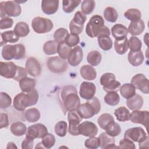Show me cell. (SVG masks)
<instances>
[{"mask_svg": "<svg viewBox=\"0 0 149 149\" xmlns=\"http://www.w3.org/2000/svg\"><path fill=\"white\" fill-rule=\"evenodd\" d=\"M61 97L63 107L66 111H76L80 105L76 88L72 85H67L63 87Z\"/></svg>", "mask_w": 149, "mask_h": 149, "instance_id": "1", "label": "cell"}, {"mask_svg": "<svg viewBox=\"0 0 149 149\" xmlns=\"http://www.w3.org/2000/svg\"><path fill=\"white\" fill-rule=\"evenodd\" d=\"M86 33L91 38L103 34L109 36L111 34L109 28L104 24V20L102 17L98 15H94L90 19L86 25Z\"/></svg>", "mask_w": 149, "mask_h": 149, "instance_id": "2", "label": "cell"}, {"mask_svg": "<svg viewBox=\"0 0 149 149\" xmlns=\"http://www.w3.org/2000/svg\"><path fill=\"white\" fill-rule=\"evenodd\" d=\"M38 100V93L34 88L30 92H22L17 94L13 99V105L17 111H23L27 107L36 105Z\"/></svg>", "mask_w": 149, "mask_h": 149, "instance_id": "3", "label": "cell"}, {"mask_svg": "<svg viewBox=\"0 0 149 149\" xmlns=\"http://www.w3.org/2000/svg\"><path fill=\"white\" fill-rule=\"evenodd\" d=\"M100 110V101L97 97H94L85 103L80 104L76 111L82 119H88L98 113Z\"/></svg>", "mask_w": 149, "mask_h": 149, "instance_id": "4", "label": "cell"}, {"mask_svg": "<svg viewBox=\"0 0 149 149\" xmlns=\"http://www.w3.org/2000/svg\"><path fill=\"white\" fill-rule=\"evenodd\" d=\"M26 55V49L22 44L4 45L2 49V58L6 61L12 59H20L24 58Z\"/></svg>", "mask_w": 149, "mask_h": 149, "instance_id": "5", "label": "cell"}, {"mask_svg": "<svg viewBox=\"0 0 149 149\" xmlns=\"http://www.w3.org/2000/svg\"><path fill=\"white\" fill-rule=\"evenodd\" d=\"M22 12V8L17 1H8L0 2V16L1 19L6 17H16Z\"/></svg>", "mask_w": 149, "mask_h": 149, "instance_id": "6", "label": "cell"}, {"mask_svg": "<svg viewBox=\"0 0 149 149\" xmlns=\"http://www.w3.org/2000/svg\"><path fill=\"white\" fill-rule=\"evenodd\" d=\"M31 26L34 31L37 34H44L51 31L54 24L50 19L38 16L33 19Z\"/></svg>", "mask_w": 149, "mask_h": 149, "instance_id": "7", "label": "cell"}, {"mask_svg": "<svg viewBox=\"0 0 149 149\" xmlns=\"http://www.w3.org/2000/svg\"><path fill=\"white\" fill-rule=\"evenodd\" d=\"M86 20V15L80 11L76 12L73 19L70 21L69 25L70 33L76 35L81 34L83 30L84 23Z\"/></svg>", "mask_w": 149, "mask_h": 149, "instance_id": "8", "label": "cell"}, {"mask_svg": "<svg viewBox=\"0 0 149 149\" xmlns=\"http://www.w3.org/2000/svg\"><path fill=\"white\" fill-rule=\"evenodd\" d=\"M48 69L55 73H61L66 71L68 64L65 59L59 56L50 57L47 61Z\"/></svg>", "mask_w": 149, "mask_h": 149, "instance_id": "9", "label": "cell"}, {"mask_svg": "<svg viewBox=\"0 0 149 149\" xmlns=\"http://www.w3.org/2000/svg\"><path fill=\"white\" fill-rule=\"evenodd\" d=\"M148 137L144 130L141 127H135L128 129L124 134V138L128 139L133 142L141 143Z\"/></svg>", "mask_w": 149, "mask_h": 149, "instance_id": "10", "label": "cell"}, {"mask_svg": "<svg viewBox=\"0 0 149 149\" xmlns=\"http://www.w3.org/2000/svg\"><path fill=\"white\" fill-rule=\"evenodd\" d=\"M48 133L47 127L40 123H36L29 126L26 133V137L31 139H42Z\"/></svg>", "mask_w": 149, "mask_h": 149, "instance_id": "11", "label": "cell"}, {"mask_svg": "<svg viewBox=\"0 0 149 149\" xmlns=\"http://www.w3.org/2000/svg\"><path fill=\"white\" fill-rule=\"evenodd\" d=\"M68 119L69 121L68 132L73 136L79 135L78 132V126L82 120V118L78 114L77 111H69L68 113Z\"/></svg>", "mask_w": 149, "mask_h": 149, "instance_id": "12", "label": "cell"}, {"mask_svg": "<svg viewBox=\"0 0 149 149\" xmlns=\"http://www.w3.org/2000/svg\"><path fill=\"white\" fill-rule=\"evenodd\" d=\"M131 83L134 86L136 89H138L144 94H148V80L146 76L142 73H138L134 76L132 80Z\"/></svg>", "mask_w": 149, "mask_h": 149, "instance_id": "13", "label": "cell"}, {"mask_svg": "<svg viewBox=\"0 0 149 149\" xmlns=\"http://www.w3.org/2000/svg\"><path fill=\"white\" fill-rule=\"evenodd\" d=\"M77 129L79 134L86 137H94L98 133V127L96 125L90 121H84L80 123Z\"/></svg>", "mask_w": 149, "mask_h": 149, "instance_id": "14", "label": "cell"}, {"mask_svg": "<svg viewBox=\"0 0 149 149\" xmlns=\"http://www.w3.org/2000/svg\"><path fill=\"white\" fill-rule=\"evenodd\" d=\"M17 70V66L13 62H0V75L6 79H13Z\"/></svg>", "mask_w": 149, "mask_h": 149, "instance_id": "15", "label": "cell"}, {"mask_svg": "<svg viewBox=\"0 0 149 149\" xmlns=\"http://www.w3.org/2000/svg\"><path fill=\"white\" fill-rule=\"evenodd\" d=\"M96 92V87L91 82L83 81L80 86L79 94L81 98L89 100L94 97Z\"/></svg>", "mask_w": 149, "mask_h": 149, "instance_id": "16", "label": "cell"}, {"mask_svg": "<svg viewBox=\"0 0 149 149\" xmlns=\"http://www.w3.org/2000/svg\"><path fill=\"white\" fill-rule=\"evenodd\" d=\"M149 113L147 111L134 110L130 113V120L134 123L141 124L147 129Z\"/></svg>", "mask_w": 149, "mask_h": 149, "instance_id": "17", "label": "cell"}, {"mask_svg": "<svg viewBox=\"0 0 149 149\" xmlns=\"http://www.w3.org/2000/svg\"><path fill=\"white\" fill-rule=\"evenodd\" d=\"M25 68L27 73L33 77H37L41 74V65L35 58H29L26 62Z\"/></svg>", "mask_w": 149, "mask_h": 149, "instance_id": "18", "label": "cell"}, {"mask_svg": "<svg viewBox=\"0 0 149 149\" xmlns=\"http://www.w3.org/2000/svg\"><path fill=\"white\" fill-rule=\"evenodd\" d=\"M83 52L80 46H76L72 48L68 57V62L72 66H77L83 60Z\"/></svg>", "mask_w": 149, "mask_h": 149, "instance_id": "19", "label": "cell"}, {"mask_svg": "<svg viewBox=\"0 0 149 149\" xmlns=\"http://www.w3.org/2000/svg\"><path fill=\"white\" fill-rule=\"evenodd\" d=\"M59 1L58 0H44L41 2V9L46 15L55 13L59 8Z\"/></svg>", "mask_w": 149, "mask_h": 149, "instance_id": "20", "label": "cell"}, {"mask_svg": "<svg viewBox=\"0 0 149 149\" xmlns=\"http://www.w3.org/2000/svg\"><path fill=\"white\" fill-rule=\"evenodd\" d=\"M100 140V147L102 148H119L118 146L115 144V139L114 137L109 136L105 132L101 133L98 137Z\"/></svg>", "mask_w": 149, "mask_h": 149, "instance_id": "21", "label": "cell"}, {"mask_svg": "<svg viewBox=\"0 0 149 149\" xmlns=\"http://www.w3.org/2000/svg\"><path fill=\"white\" fill-rule=\"evenodd\" d=\"M127 28L121 24H115L111 29V33L115 40H120L126 38L128 34Z\"/></svg>", "mask_w": 149, "mask_h": 149, "instance_id": "22", "label": "cell"}, {"mask_svg": "<svg viewBox=\"0 0 149 149\" xmlns=\"http://www.w3.org/2000/svg\"><path fill=\"white\" fill-rule=\"evenodd\" d=\"M145 29V24L143 20L140 19L137 21L131 22L128 27V32L133 36L141 34Z\"/></svg>", "mask_w": 149, "mask_h": 149, "instance_id": "23", "label": "cell"}, {"mask_svg": "<svg viewBox=\"0 0 149 149\" xmlns=\"http://www.w3.org/2000/svg\"><path fill=\"white\" fill-rule=\"evenodd\" d=\"M143 102L144 100L143 97L140 95L136 94L132 97L127 99L126 105L130 110H139L142 107Z\"/></svg>", "mask_w": 149, "mask_h": 149, "instance_id": "24", "label": "cell"}, {"mask_svg": "<svg viewBox=\"0 0 149 149\" xmlns=\"http://www.w3.org/2000/svg\"><path fill=\"white\" fill-rule=\"evenodd\" d=\"M129 62L133 66H139L142 64L144 59V56L141 51L137 52L130 51L127 55Z\"/></svg>", "mask_w": 149, "mask_h": 149, "instance_id": "25", "label": "cell"}, {"mask_svg": "<svg viewBox=\"0 0 149 149\" xmlns=\"http://www.w3.org/2000/svg\"><path fill=\"white\" fill-rule=\"evenodd\" d=\"M80 73L81 76L87 80H93L97 76V72L95 69L88 65L82 66L80 70Z\"/></svg>", "mask_w": 149, "mask_h": 149, "instance_id": "26", "label": "cell"}, {"mask_svg": "<svg viewBox=\"0 0 149 149\" xmlns=\"http://www.w3.org/2000/svg\"><path fill=\"white\" fill-rule=\"evenodd\" d=\"M19 87L23 93H28L34 89L36 86V80L33 79L26 77L19 81Z\"/></svg>", "mask_w": 149, "mask_h": 149, "instance_id": "27", "label": "cell"}, {"mask_svg": "<svg viewBox=\"0 0 149 149\" xmlns=\"http://www.w3.org/2000/svg\"><path fill=\"white\" fill-rule=\"evenodd\" d=\"M10 132L15 136H22L27 132V127L24 123L21 122H16L11 124L10 126Z\"/></svg>", "mask_w": 149, "mask_h": 149, "instance_id": "28", "label": "cell"}, {"mask_svg": "<svg viewBox=\"0 0 149 149\" xmlns=\"http://www.w3.org/2000/svg\"><path fill=\"white\" fill-rule=\"evenodd\" d=\"M121 95L125 99H129L136 94V88L132 83H125L119 88Z\"/></svg>", "mask_w": 149, "mask_h": 149, "instance_id": "29", "label": "cell"}, {"mask_svg": "<svg viewBox=\"0 0 149 149\" xmlns=\"http://www.w3.org/2000/svg\"><path fill=\"white\" fill-rule=\"evenodd\" d=\"M97 41L99 47L104 51H108L112 47V41L109 36L103 34L97 37Z\"/></svg>", "mask_w": 149, "mask_h": 149, "instance_id": "30", "label": "cell"}, {"mask_svg": "<svg viewBox=\"0 0 149 149\" xmlns=\"http://www.w3.org/2000/svg\"><path fill=\"white\" fill-rule=\"evenodd\" d=\"M13 31L18 37H24L29 34L30 29L27 23L24 22H19L15 25Z\"/></svg>", "mask_w": 149, "mask_h": 149, "instance_id": "31", "label": "cell"}, {"mask_svg": "<svg viewBox=\"0 0 149 149\" xmlns=\"http://www.w3.org/2000/svg\"><path fill=\"white\" fill-rule=\"evenodd\" d=\"M114 115L116 119L119 122H126L130 120V113L129 111L125 107H120L114 111Z\"/></svg>", "mask_w": 149, "mask_h": 149, "instance_id": "32", "label": "cell"}, {"mask_svg": "<svg viewBox=\"0 0 149 149\" xmlns=\"http://www.w3.org/2000/svg\"><path fill=\"white\" fill-rule=\"evenodd\" d=\"M24 118L29 122L34 123L40 119V112L36 108H29L24 112Z\"/></svg>", "mask_w": 149, "mask_h": 149, "instance_id": "33", "label": "cell"}, {"mask_svg": "<svg viewBox=\"0 0 149 149\" xmlns=\"http://www.w3.org/2000/svg\"><path fill=\"white\" fill-rule=\"evenodd\" d=\"M59 43L55 40H49L45 42L43 45V51L48 55H51L58 53Z\"/></svg>", "mask_w": 149, "mask_h": 149, "instance_id": "34", "label": "cell"}, {"mask_svg": "<svg viewBox=\"0 0 149 149\" xmlns=\"http://www.w3.org/2000/svg\"><path fill=\"white\" fill-rule=\"evenodd\" d=\"M2 41L1 44L3 42L6 44L7 42L10 43H15L17 42L19 40V37H18L16 34L12 30H9L5 32H3L1 34Z\"/></svg>", "mask_w": 149, "mask_h": 149, "instance_id": "35", "label": "cell"}, {"mask_svg": "<svg viewBox=\"0 0 149 149\" xmlns=\"http://www.w3.org/2000/svg\"><path fill=\"white\" fill-rule=\"evenodd\" d=\"M102 59V55L98 51H92L90 52L87 56V61L92 66H95L99 65Z\"/></svg>", "mask_w": 149, "mask_h": 149, "instance_id": "36", "label": "cell"}, {"mask_svg": "<svg viewBox=\"0 0 149 149\" xmlns=\"http://www.w3.org/2000/svg\"><path fill=\"white\" fill-rule=\"evenodd\" d=\"M114 48L116 53L120 55L125 54L128 49V40L126 38L120 40H115Z\"/></svg>", "mask_w": 149, "mask_h": 149, "instance_id": "37", "label": "cell"}, {"mask_svg": "<svg viewBox=\"0 0 149 149\" xmlns=\"http://www.w3.org/2000/svg\"><path fill=\"white\" fill-rule=\"evenodd\" d=\"M105 102L111 106L118 105L120 101V97L117 91L108 92L104 97Z\"/></svg>", "mask_w": 149, "mask_h": 149, "instance_id": "38", "label": "cell"}, {"mask_svg": "<svg viewBox=\"0 0 149 149\" xmlns=\"http://www.w3.org/2000/svg\"><path fill=\"white\" fill-rule=\"evenodd\" d=\"M104 17L107 21L115 23L118 18V14L114 8L108 6L107 7L104 11Z\"/></svg>", "mask_w": 149, "mask_h": 149, "instance_id": "39", "label": "cell"}, {"mask_svg": "<svg viewBox=\"0 0 149 149\" xmlns=\"http://www.w3.org/2000/svg\"><path fill=\"white\" fill-rule=\"evenodd\" d=\"M81 2L80 0H63L62 1L63 10L67 13H71L79 6Z\"/></svg>", "mask_w": 149, "mask_h": 149, "instance_id": "40", "label": "cell"}, {"mask_svg": "<svg viewBox=\"0 0 149 149\" xmlns=\"http://www.w3.org/2000/svg\"><path fill=\"white\" fill-rule=\"evenodd\" d=\"M114 121L113 117L108 113H104L101 115L98 118L97 122L100 127L105 130L107 126L111 122Z\"/></svg>", "mask_w": 149, "mask_h": 149, "instance_id": "41", "label": "cell"}, {"mask_svg": "<svg viewBox=\"0 0 149 149\" xmlns=\"http://www.w3.org/2000/svg\"><path fill=\"white\" fill-rule=\"evenodd\" d=\"M105 133L109 136L115 137L119 135L121 133V127L120 125L115 122V121L110 123L105 128Z\"/></svg>", "mask_w": 149, "mask_h": 149, "instance_id": "42", "label": "cell"}, {"mask_svg": "<svg viewBox=\"0 0 149 149\" xmlns=\"http://www.w3.org/2000/svg\"><path fill=\"white\" fill-rule=\"evenodd\" d=\"M124 16L131 22H135L141 19V13L137 9L130 8L125 12Z\"/></svg>", "mask_w": 149, "mask_h": 149, "instance_id": "43", "label": "cell"}, {"mask_svg": "<svg viewBox=\"0 0 149 149\" xmlns=\"http://www.w3.org/2000/svg\"><path fill=\"white\" fill-rule=\"evenodd\" d=\"M95 7V2L94 1L92 0H84L81 2V12L86 15H90L91 13Z\"/></svg>", "mask_w": 149, "mask_h": 149, "instance_id": "44", "label": "cell"}, {"mask_svg": "<svg viewBox=\"0 0 149 149\" xmlns=\"http://www.w3.org/2000/svg\"><path fill=\"white\" fill-rule=\"evenodd\" d=\"M142 42L141 40L136 36H132L128 40V48L132 52L141 51Z\"/></svg>", "mask_w": 149, "mask_h": 149, "instance_id": "45", "label": "cell"}, {"mask_svg": "<svg viewBox=\"0 0 149 149\" xmlns=\"http://www.w3.org/2000/svg\"><path fill=\"white\" fill-rule=\"evenodd\" d=\"M55 133L57 136L63 137L66 135L68 130V124L65 121L61 120L56 123L54 127Z\"/></svg>", "mask_w": 149, "mask_h": 149, "instance_id": "46", "label": "cell"}, {"mask_svg": "<svg viewBox=\"0 0 149 149\" xmlns=\"http://www.w3.org/2000/svg\"><path fill=\"white\" fill-rule=\"evenodd\" d=\"M69 34L68 30L65 28L61 27L57 29L54 34V38L58 43L64 42L65 38Z\"/></svg>", "mask_w": 149, "mask_h": 149, "instance_id": "47", "label": "cell"}, {"mask_svg": "<svg viewBox=\"0 0 149 149\" xmlns=\"http://www.w3.org/2000/svg\"><path fill=\"white\" fill-rule=\"evenodd\" d=\"M72 48L68 47L65 42L59 43L58 48V54L61 58L63 59H68L69 54L71 51Z\"/></svg>", "mask_w": 149, "mask_h": 149, "instance_id": "48", "label": "cell"}, {"mask_svg": "<svg viewBox=\"0 0 149 149\" xmlns=\"http://www.w3.org/2000/svg\"><path fill=\"white\" fill-rule=\"evenodd\" d=\"M12 103V98L7 93L1 92L0 93V108L5 109L9 107Z\"/></svg>", "mask_w": 149, "mask_h": 149, "instance_id": "49", "label": "cell"}, {"mask_svg": "<svg viewBox=\"0 0 149 149\" xmlns=\"http://www.w3.org/2000/svg\"><path fill=\"white\" fill-rule=\"evenodd\" d=\"M41 143L45 148L49 149L54 146L55 143V138L52 134L48 133L42 138Z\"/></svg>", "mask_w": 149, "mask_h": 149, "instance_id": "50", "label": "cell"}, {"mask_svg": "<svg viewBox=\"0 0 149 149\" xmlns=\"http://www.w3.org/2000/svg\"><path fill=\"white\" fill-rule=\"evenodd\" d=\"M116 80L115 75L112 73H105L100 77V84L101 86H106Z\"/></svg>", "mask_w": 149, "mask_h": 149, "instance_id": "51", "label": "cell"}, {"mask_svg": "<svg viewBox=\"0 0 149 149\" xmlns=\"http://www.w3.org/2000/svg\"><path fill=\"white\" fill-rule=\"evenodd\" d=\"M64 42L69 47H74L80 42V38L78 35L74 34H69L65 39Z\"/></svg>", "mask_w": 149, "mask_h": 149, "instance_id": "52", "label": "cell"}, {"mask_svg": "<svg viewBox=\"0 0 149 149\" xmlns=\"http://www.w3.org/2000/svg\"><path fill=\"white\" fill-rule=\"evenodd\" d=\"M100 140L98 137H91L86 139L84 141V146L86 148L90 149H96L100 147Z\"/></svg>", "mask_w": 149, "mask_h": 149, "instance_id": "53", "label": "cell"}, {"mask_svg": "<svg viewBox=\"0 0 149 149\" xmlns=\"http://www.w3.org/2000/svg\"><path fill=\"white\" fill-rule=\"evenodd\" d=\"M119 148H133V149H134V148H136V146H135V144H134L133 141H132V140H130L128 139L124 138L119 141Z\"/></svg>", "mask_w": 149, "mask_h": 149, "instance_id": "54", "label": "cell"}, {"mask_svg": "<svg viewBox=\"0 0 149 149\" xmlns=\"http://www.w3.org/2000/svg\"><path fill=\"white\" fill-rule=\"evenodd\" d=\"M27 73H27L26 68H24L22 66H17V73H16L15 76L14 77L13 79L17 81H19L22 79L26 77Z\"/></svg>", "mask_w": 149, "mask_h": 149, "instance_id": "55", "label": "cell"}, {"mask_svg": "<svg viewBox=\"0 0 149 149\" xmlns=\"http://www.w3.org/2000/svg\"><path fill=\"white\" fill-rule=\"evenodd\" d=\"M13 23V20L12 19L6 17L1 19L0 20V29L1 30L9 29L12 27Z\"/></svg>", "mask_w": 149, "mask_h": 149, "instance_id": "56", "label": "cell"}, {"mask_svg": "<svg viewBox=\"0 0 149 149\" xmlns=\"http://www.w3.org/2000/svg\"><path fill=\"white\" fill-rule=\"evenodd\" d=\"M120 87V83L119 81L117 80H115L111 84L103 86V89L106 92H110V91H118Z\"/></svg>", "mask_w": 149, "mask_h": 149, "instance_id": "57", "label": "cell"}, {"mask_svg": "<svg viewBox=\"0 0 149 149\" xmlns=\"http://www.w3.org/2000/svg\"><path fill=\"white\" fill-rule=\"evenodd\" d=\"M34 139L26 137L22 143V148L23 149H32L33 148Z\"/></svg>", "mask_w": 149, "mask_h": 149, "instance_id": "58", "label": "cell"}, {"mask_svg": "<svg viewBox=\"0 0 149 149\" xmlns=\"http://www.w3.org/2000/svg\"><path fill=\"white\" fill-rule=\"evenodd\" d=\"M0 116H1L0 128L2 129L4 127H7L9 124V121L8 115L6 113L1 112Z\"/></svg>", "mask_w": 149, "mask_h": 149, "instance_id": "59", "label": "cell"}, {"mask_svg": "<svg viewBox=\"0 0 149 149\" xmlns=\"http://www.w3.org/2000/svg\"><path fill=\"white\" fill-rule=\"evenodd\" d=\"M17 148V147L15 146V144L13 142H9L8 143L6 148Z\"/></svg>", "mask_w": 149, "mask_h": 149, "instance_id": "60", "label": "cell"}, {"mask_svg": "<svg viewBox=\"0 0 149 149\" xmlns=\"http://www.w3.org/2000/svg\"><path fill=\"white\" fill-rule=\"evenodd\" d=\"M35 148H44V147L43 146L42 143L40 142V143H38V144H37V146H36Z\"/></svg>", "mask_w": 149, "mask_h": 149, "instance_id": "61", "label": "cell"}]
</instances>
